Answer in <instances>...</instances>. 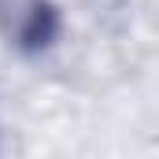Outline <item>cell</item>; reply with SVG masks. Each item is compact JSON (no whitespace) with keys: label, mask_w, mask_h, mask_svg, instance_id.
Segmentation results:
<instances>
[{"label":"cell","mask_w":159,"mask_h":159,"mask_svg":"<svg viewBox=\"0 0 159 159\" xmlns=\"http://www.w3.org/2000/svg\"><path fill=\"white\" fill-rule=\"evenodd\" d=\"M0 19H7V34L26 52L48 48L59 34V11L48 0H0Z\"/></svg>","instance_id":"obj_1"}]
</instances>
